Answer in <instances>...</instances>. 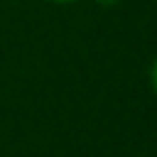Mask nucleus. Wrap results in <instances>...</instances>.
Here are the masks:
<instances>
[{
    "label": "nucleus",
    "instance_id": "nucleus-2",
    "mask_svg": "<svg viewBox=\"0 0 157 157\" xmlns=\"http://www.w3.org/2000/svg\"><path fill=\"white\" fill-rule=\"evenodd\" d=\"M93 2H98L101 7H113V5H118L120 0H93Z\"/></svg>",
    "mask_w": 157,
    "mask_h": 157
},
{
    "label": "nucleus",
    "instance_id": "nucleus-3",
    "mask_svg": "<svg viewBox=\"0 0 157 157\" xmlns=\"http://www.w3.org/2000/svg\"><path fill=\"white\" fill-rule=\"evenodd\" d=\"M49 2H56V5H71V2H78V0H49Z\"/></svg>",
    "mask_w": 157,
    "mask_h": 157
},
{
    "label": "nucleus",
    "instance_id": "nucleus-1",
    "mask_svg": "<svg viewBox=\"0 0 157 157\" xmlns=\"http://www.w3.org/2000/svg\"><path fill=\"white\" fill-rule=\"evenodd\" d=\"M147 78H150V88H152V93L157 96V54H155V59H152V64H150V74H147Z\"/></svg>",
    "mask_w": 157,
    "mask_h": 157
}]
</instances>
